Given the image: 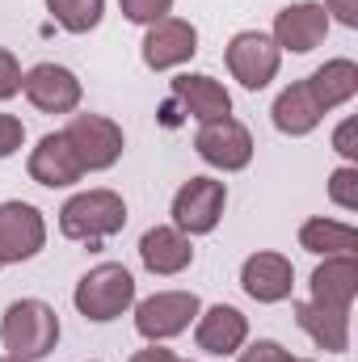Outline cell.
Listing matches in <instances>:
<instances>
[{"label":"cell","mask_w":358,"mask_h":362,"mask_svg":"<svg viewBox=\"0 0 358 362\" xmlns=\"http://www.w3.org/2000/svg\"><path fill=\"white\" fill-rule=\"evenodd\" d=\"M0 341L13 358L21 362H38L47 358L55 346H59V316L51 303L42 299H17L4 308V320H0Z\"/></svg>","instance_id":"1"},{"label":"cell","mask_w":358,"mask_h":362,"mask_svg":"<svg viewBox=\"0 0 358 362\" xmlns=\"http://www.w3.org/2000/svg\"><path fill=\"white\" fill-rule=\"evenodd\" d=\"M72 303H76V312H81L85 320H97V325L118 320V316L135 303V278H131L127 266H118V262H101V266H93V270L76 282Z\"/></svg>","instance_id":"2"},{"label":"cell","mask_w":358,"mask_h":362,"mask_svg":"<svg viewBox=\"0 0 358 362\" xmlns=\"http://www.w3.org/2000/svg\"><path fill=\"white\" fill-rule=\"evenodd\" d=\"M122 223H127V202L114 189H85V194L68 198L59 211V232L68 240H89L93 245V240L122 232Z\"/></svg>","instance_id":"3"},{"label":"cell","mask_w":358,"mask_h":362,"mask_svg":"<svg viewBox=\"0 0 358 362\" xmlns=\"http://www.w3.org/2000/svg\"><path fill=\"white\" fill-rule=\"evenodd\" d=\"M228 206V189L215 177H190L173 194V228L185 236H207L215 232V223L224 219Z\"/></svg>","instance_id":"4"},{"label":"cell","mask_w":358,"mask_h":362,"mask_svg":"<svg viewBox=\"0 0 358 362\" xmlns=\"http://www.w3.org/2000/svg\"><path fill=\"white\" fill-rule=\"evenodd\" d=\"M64 139L72 144V152H76L85 173H101V169H110L122 156V127L101 118V114H76L68 122Z\"/></svg>","instance_id":"5"},{"label":"cell","mask_w":358,"mask_h":362,"mask_svg":"<svg viewBox=\"0 0 358 362\" xmlns=\"http://www.w3.org/2000/svg\"><path fill=\"white\" fill-rule=\"evenodd\" d=\"M198 295L194 291H156L152 299H144L135 308V329L139 337L148 341H165V337H178L185 333L194 320H198Z\"/></svg>","instance_id":"6"},{"label":"cell","mask_w":358,"mask_h":362,"mask_svg":"<svg viewBox=\"0 0 358 362\" xmlns=\"http://www.w3.org/2000/svg\"><path fill=\"white\" fill-rule=\"evenodd\" d=\"M47 245V219L30 202H0V266L30 262Z\"/></svg>","instance_id":"7"},{"label":"cell","mask_w":358,"mask_h":362,"mask_svg":"<svg viewBox=\"0 0 358 362\" xmlns=\"http://www.w3.org/2000/svg\"><path fill=\"white\" fill-rule=\"evenodd\" d=\"M194 148H198V156H202L207 165H215V169H224V173H236V169H245V165L253 160V135H249V127L236 122L232 114L202 122L198 135H194Z\"/></svg>","instance_id":"8"},{"label":"cell","mask_w":358,"mask_h":362,"mask_svg":"<svg viewBox=\"0 0 358 362\" xmlns=\"http://www.w3.org/2000/svg\"><path fill=\"white\" fill-rule=\"evenodd\" d=\"M278 64H282V51L274 47V38L262 30H241L232 42H228V72L245 85V89H266L270 81L278 76Z\"/></svg>","instance_id":"9"},{"label":"cell","mask_w":358,"mask_h":362,"mask_svg":"<svg viewBox=\"0 0 358 362\" xmlns=\"http://www.w3.org/2000/svg\"><path fill=\"white\" fill-rule=\"evenodd\" d=\"M329 34V13L325 4L316 0H299V4H287L278 17H274V47L278 51H291V55H308L325 42Z\"/></svg>","instance_id":"10"},{"label":"cell","mask_w":358,"mask_h":362,"mask_svg":"<svg viewBox=\"0 0 358 362\" xmlns=\"http://www.w3.org/2000/svg\"><path fill=\"white\" fill-rule=\"evenodd\" d=\"M21 89L30 97V105L42 110V114H72V110L81 105V97H85L76 72H68V68H59V64H38V68H30V72L21 76Z\"/></svg>","instance_id":"11"},{"label":"cell","mask_w":358,"mask_h":362,"mask_svg":"<svg viewBox=\"0 0 358 362\" xmlns=\"http://www.w3.org/2000/svg\"><path fill=\"white\" fill-rule=\"evenodd\" d=\"M194 51H198V30L190 21H181V17H161L144 34V64L152 72L178 68L185 59H194Z\"/></svg>","instance_id":"12"},{"label":"cell","mask_w":358,"mask_h":362,"mask_svg":"<svg viewBox=\"0 0 358 362\" xmlns=\"http://www.w3.org/2000/svg\"><path fill=\"white\" fill-rule=\"evenodd\" d=\"M241 286L258 303H282L295 286V266L282 253H253L241 266Z\"/></svg>","instance_id":"13"},{"label":"cell","mask_w":358,"mask_h":362,"mask_svg":"<svg viewBox=\"0 0 358 362\" xmlns=\"http://www.w3.org/2000/svg\"><path fill=\"white\" fill-rule=\"evenodd\" d=\"M81 160H76V152H72V144L64 139V131H51V135H42L38 139V148L30 152V177L38 181V185H47V189H59V185H72V181H81Z\"/></svg>","instance_id":"14"},{"label":"cell","mask_w":358,"mask_h":362,"mask_svg":"<svg viewBox=\"0 0 358 362\" xmlns=\"http://www.w3.org/2000/svg\"><path fill=\"white\" fill-rule=\"evenodd\" d=\"M245 337H249V320L236 312V308H228V303H215V308H207L202 316H198V329H194V341H198V350H207V354H236L241 346H245Z\"/></svg>","instance_id":"15"},{"label":"cell","mask_w":358,"mask_h":362,"mask_svg":"<svg viewBox=\"0 0 358 362\" xmlns=\"http://www.w3.org/2000/svg\"><path fill=\"white\" fill-rule=\"evenodd\" d=\"M354 295H358L354 253H337V257H325V266H316V274H312V303L350 312L354 308Z\"/></svg>","instance_id":"16"},{"label":"cell","mask_w":358,"mask_h":362,"mask_svg":"<svg viewBox=\"0 0 358 362\" xmlns=\"http://www.w3.org/2000/svg\"><path fill=\"white\" fill-rule=\"evenodd\" d=\"M295 325L329 354H346L350 350V312L342 308H325V303H295Z\"/></svg>","instance_id":"17"},{"label":"cell","mask_w":358,"mask_h":362,"mask_svg":"<svg viewBox=\"0 0 358 362\" xmlns=\"http://www.w3.org/2000/svg\"><path fill=\"white\" fill-rule=\"evenodd\" d=\"M139 262L152 274L169 278V274H181L194 262V245H190V236L178 232V228H148L144 240H139Z\"/></svg>","instance_id":"18"},{"label":"cell","mask_w":358,"mask_h":362,"mask_svg":"<svg viewBox=\"0 0 358 362\" xmlns=\"http://www.w3.org/2000/svg\"><path fill=\"white\" fill-rule=\"evenodd\" d=\"M308 93H312V101H316L321 114L346 105L358 93V64L354 59H329L325 68H316L308 76Z\"/></svg>","instance_id":"19"},{"label":"cell","mask_w":358,"mask_h":362,"mask_svg":"<svg viewBox=\"0 0 358 362\" xmlns=\"http://www.w3.org/2000/svg\"><path fill=\"white\" fill-rule=\"evenodd\" d=\"M173 97L185 105V114H194L198 122H211V118H228L232 114V97L219 81L211 76H178L173 81Z\"/></svg>","instance_id":"20"},{"label":"cell","mask_w":358,"mask_h":362,"mask_svg":"<svg viewBox=\"0 0 358 362\" xmlns=\"http://www.w3.org/2000/svg\"><path fill=\"white\" fill-rule=\"evenodd\" d=\"M274 127L282 131V135H312L316 131V122L325 118L321 110H316V101H312V93H308V81H299V85H287V89L278 93V101H274Z\"/></svg>","instance_id":"21"},{"label":"cell","mask_w":358,"mask_h":362,"mask_svg":"<svg viewBox=\"0 0 358 362\" xmlns=\"http://www.w3.org/2000/svg\"><path fill=\"white\" fill-rule=\"evenodd\" d=\"M358 245V232L350 223H337V219H325V215H316V219H308L304 228H299V249H308V253H316V257H337V253H354Z\"/></svg>","instance_id":"22"},{"label":"cell","mask_w":358,"mask_h":362,"mask_svg":"<svg viewBox=\"0 0 358 362\" xmlns=\"http://www.w3.org/2000/svg\"><path fill=\"white\" fill-rule=\"evenodd\" d=\"M47 13L68 30V34H89L105 13V0H47Z\"/></svg>","instance_id":"23"},{"label":"cell","mask_w":358,"mask_h":362,"mask_svg":"<svg viewBox=\"0 0 358 362\" xmlns=\"http://www.w3.org/2000/svg\"><path fill=\"white\" fill-rule=\"evenodd\" d=\"M329 198L337 206H346V211H358V169L354 165H346V169H337L329 177Z\"/></svg>","instance_id":"24"},{"label":"cell","mask_w":358,"mask_h":362,"mask_svg":"<svg viewBox=\"0 0 358 362\" xmlns=\"http://www.w3.org/2000/svg\"><path fill=\"white\" fill-rule=\"evenodd\" d=\"M118 4H122V17L135 25H152L161 17H169V8H173V0H118Z\"/></svg>","instance_id":"25"},{"label":"cell","mask_w":358,"mask_h":362,"mask_svg":"<svg viewBox=\"0 0 358 362\" xmlns=\"http://www.w3.org/2000/svg\"><path fill=\"white\" fill-rule=\"evenodd\" d=\"M17 93H21V64L13 59V51L0 47V101H8Z\"/></svg>","instance_id":"26"},{"label":"cell","mask_w":358,"mask_h":362,"mask_svg":"<svg viewBox=\"0 0 358 362\" xmlns=\"http://www.w3.org/2000/svg\"><path fill=\"white\" fill-rule=\"evenodd\" d=\"M21 139H25V127H21V118H13V114H0V160H4V156H13V152L21 148Z\"/></svg>","instance_id":"27"},{"label":"cell","mask_w":358,"mask_h":362,"mask_svg":"<svg viewBox=\"0 0 358 362\" xmlns=\"http://www.w3.org/2000/svg\"><path fill=\"white\" fill-rule=\"evenodd\" d=\"M236 362H291V354H287L278 341H253Z\"/></svg>","instance_id":"28"},{"label":"cell","mask_w":358,"mask_h":362,"mask_svg":"<svg viewBox=\"0 0 358 362\" xmlns=\"http://www.w3.org/2000/svg\"><path fill=\"white\" fill-rule=\"evenodd\" d=\"M354 135H358V122H354V118H346V122H342V127L333 131V148H337V152H342V156H346L350 165L358 160V144H354Z\"/></svg>","instance_id":"29"},{"label":"cell","mask_w":358,"mask_h":362,"mask_svg":"<svg viewBox=\"0 0 358 362\" xmlns=\"http://www.w3.org/2000/svg\"><path fill=\"white\" fill-rule=\"evenodd\" d=\"M325 13H333L342 25H358V0H325Z\"/></svg>","instance_id":"30"},{"label":"cell","mask_w":358,"mask_h":362,"mask_svg":"<svg viewBox=\"0 0 358 362\" xmlns=\"http://www.w3.org/2000/svg\"><path fill=\"white\" fill-rule=\"evenodd\" d=\"M131 362H181L173 350H161V346H152V350H139V354H131Z\"/></svg>","instance_id":"31"},{"label":"cell","mask_w":358,"mask_h":362,"mask_svg":"<svg viewBox=\"0 0 358 362\" xmlns=\"http://www.w3.org/2000/svg\"><path fill=\"white\" fill-rule=\"evenodd\" d=\"M0 362H21V358H13V354H0Z\"/></svg>","instance_id":"32"},{"label":"cell","mask_w":358,"mask_h":362,"mask_svg":"<svg viewBox=\"0 0 358 362\" xmlns=\"http://www.w3.org/2000/svg\"><path fill=\"white\" fill-rule=\"evenodd\" d=\"M291 362H312V358H291Z\"/></svg>","instance_id":"33"}]
</instances>
